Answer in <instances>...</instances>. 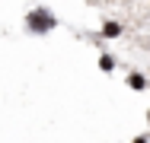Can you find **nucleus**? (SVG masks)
<instances>
[{
    "instance_id": "nucleus-1",
    "label": "nucleus",
    "mask_w": 150,
    "mask_h": 143,
    "mask_svg": "<svg viewBox=\"0 0 150 143\" xmlns=\"http://www.w3.org/2000/svg\"><path fill=\"white\" fill-rule=\"evenodd\" d=\"M51 26H54V19L48 13H32L29 16V29H35V32H48Z\"/></svg>"
},
{
    "instance_id": "nucleus-2",
    "label": "nucleus",
    "mask_w": 150,
    "mask_h": 143,
    "mask_svg": "<svg viewBox=\"0 0 150 143\" xmlns=\"http://www.w3.org/2000/svg\"><path fill=\"white\" fill-rule=\"evenodd\" d=\"M128 83L134 86V89H144V76H137V73H131V76H128Z\"/></svg>"
},
{
    "instance_id": "nucleus-3",
    "label": "nucleus",
    "mask_w": 150,
    "mask_h": 143,
    "mask_svg": "<svg viewBox=\"0 0 150 143\" xmlns=\"http://www.w3.org/2000/svg\"><path fill=\"white\" fill-rule=\"evenodd\" d=\"M102 32H105V35H118L121 26H118V22H105V29H102Z\"/></svg>"
},
{
    "instance_id": "nucleus-4",
    "label": "nucleus",
    "mask_w": 150,
    "mask_h": 143,
    "mask_svg": "<svg viewBox=\"0 0 150 143\" xmlns=\"http://www.w3.org/2000/svg\"><path fill=\"white\" fill-rule=\"evenodd\" d=\"M134 143H147V140H134Z\"/></svg>"
}]
</instances>
